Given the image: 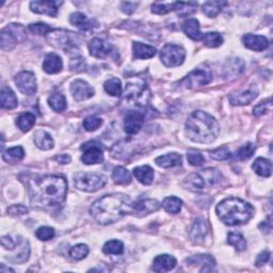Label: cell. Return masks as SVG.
Segmentation results:
<instances>
[{
    "label": "cell",
    "mask_w": 273,
    "mask_h": 273,
    "mask_svg": "<svg viewBox=\"0 0 273 273\" xmlns=\"http://www.w3.org/2000/svg\"><path fill=\"white\" fill-rule=\"evenodd\" d=\"M29 190L33 207L52 208L64 202L68 184L62 176L46 175L32 180Z\"/></svg>",
    "instance_id": "6da1fadb"
},
{
    "label": "cell",
    "mask_w": 273,
    "mask_h": 273,
    "mask_svg": "<svg viewBox=\"0 0 273 273\" xmlns=\"http://www.w3.org/2000/svg\"><path fill=\"white\" fill-rule=\"evenodd\" d=\"M132 204L134 203L126 194L113 193L98 198L91 206L90 212L98 223L108 225L131 213Z\"/></svg>",
    "instance_id": "7a4b0ae2"
},
{
    "label": "cell",
    "mask_w": 273,
    "mask_h": 273,
    "mask_svg": "<svg viewBox=\"0 0 273 273\" xmlns=\"http://www.w3.org/2000/svg\"><path fill=\"white\" fill-rule=\"evenodd\" d=\"M219 132L220 127L216 119L201 110L192 112L186 122V134L196 143H212Z\"/></svg>",
    "instance_id": "3957f363"
},
{
    "label": "cell",
    "mask_w": 273,
    "mask_h": 273,
    "mask_svg": "<svg viewBox=\"0 0 273 273\" xmlns=\"http://www.w3.org/2000/svg\"><path fill=\"white\" fill-rule=\"evenodd\" d=\"M219 219L226 225H241L253 217L254 208L251 204L237 197H228L217 206Z\"/></svg>",
    "instance_id": "277c9868"
},
{
    "label": "cell",
    "mask_w": 273,
    "mask_h": 273,
    "mask_svg": "<svg viewBox=\"0 0 273 273\" xmlns=\"http://www.w3.org/2000/svg\"><path fill=\"white\" fill-rule=\"evenodd\" d=\"M222 179V174L217 169H204L192 173L184 180V187L193 192H205L216 186Z\"/></svg>",
    "instance_id": "5b68a950"
},
{
    "label": "cell",
    "mask_w": 273,
    "mask_h": 273,
    "mask_svg": "<svg viewBox=\"0 0 273 273\" xmlns=\"http://www.w3.org/2000/svg\"><path fill=\"white\" fill-rule=\"evenodd\" d=\"M47 41L51 45L68 52L73 48H77L80 43V39L76 33L62 29L52 30L47 35Z\"/></svg>",
    "instance_id": "8992f818"
},
{
    "label": "cell",
    "mask_w": 273,
    "mask_h": 273,
    "mask_svg": "<svg viewBox=\"0 0 273 273\" xmlns=\"http://www.w3.org/2000/svg\"><path fill=\"white\" fill-rule=\"evenodd\" d=\"M151 98V91L145 82H127L125 91V99L130 105L137 107H145Z\"/></svg>",
    "instance_id": "52a82bcc"
},
{
    "label": "cell",
    "mask_w": 273,
    "mask_h": 273,
    "mask_svg": "<svg viewBox=\"0 0 273 273\" xmlns=\"http://www.w3.org/2000/svg\"><path fill=\"white\" fill-rule=\"evenodd\" d=\"M75 187L81 191L95 192L102 189L107 184L106 176L102 174H94V173H84L79 172L74 177Z\"/></svg>",
    "instance_id": "ba28073f"
},
{
    "label": "cell",
    "mask_w": 273,
    "mask_h": 273,
    "mask_svg": "<svg viewBox=\"0 0 273 273\" xmlns=\"http://www.w3.org/2000/svg\"><path fill=\"white\" fill-rule=\"evenodd\" d=\"M2 49L5 52H9L13 49L16 44L23 42L26 39V30L20 24L8 25L2 30Z\"/></svg>",
    "instance_id": "9c48e42d"
},
{
    "label": "cell",
    "mask_w": 273,
    "mask_h": 273,
    "mask_svg": "<svg viewBox=\"0 0 273 273\" xmlns=\"http://www.w3.org/2000/svg\"><path fill=\"white\" fill-rule=\"evenodd\" d=\"M186 58L185 49L174 44H167L160 52V59L168 68H174L184 63Z\"/></svg>",
    "instance_id": "30bf717a"
},
{
    "label": "cell",
    "mask_w": 273,
    "mask_h": 273,
    "mask_svg": "<svg viewBox=\"0 0 273 273\" xmlns=\"http://www.w3.org/2000/svg\"><path fill=\"white\" fill-rule=\"evenodd\" d=\"M212 79V74L209 69H196L180 81V85L186 89H196L208 85Z\"/></svg>",
    "instance_id": "8fae6325"
},
{
    "label": "cell",
    "mask_w": 273,
    "mask_h": 273,
    "mask_svg": "<svg viewBox=\"0 0 273 273\" xmlns=\"http://www.w3.org/2000/svg\"><path fill=\"white\" fill-rule=\"evenodd\" d=\"M15 85L25 95H32L37 92V79L31 72H21L15 76Z\"/></svg>",
    "instance_id": "7c38bea8"
},
{
    "label": "cell",
    "mask_w": 273,
    "mask_h": 273,
    "mask_svg": "<svg viewBox=\"0 0 273 273\" xmlns=\"http://www.w3.org/2000/svg\"><path fill=\"white\" fill-rule=\"evenodd\" d=\"M81 148L85 151L81 157V160L85 164H97L104 161V153L101 145L95 142H89Z\"/></svg>",
    "instance_id": "4fadbf2b"
},
{
    "label": "cell",
    "mask_w": 273,
    "mask_h": 273,
    "mask_svg": "<svg viewBox=\"0 0 273 273\" xmlns=\"http://www.w3.org/2000/svg\"><path fill=\"white\" fill-rule=\"evenodd\" d=\"M62 2H52V0H41V2H31L30 9L38 14H44L55 18L58 14V9L62 5Z\"/></svg>",
    "instance_id": "5bb4252c"
},
{
    "label": "cell",
    "mask_w": 273,
    "mask_h": 273,
    "mask_svg": "<svg viewBox=\"0 0 273 273\" xmlns=\"http://www.w3.org/2000/svg\"><path fill=\"white\" fill-rule=\"evenodd\" d=\"M71 93L75 101L84 102L94 95V89L85 80L77 79L71 85Z\"/></svg>",
    "instance_id": "9a60e30c"
},
{
    "label": "cell",
    "mask_w": 273,
    "mask_h": 273,
    "mask_svg": "<svg viewBox=\"0 0 273 273\" xmlns=\"http://www.w3.org/2000/svg\"><path fill=\"white\" fill-rule=\"evenodd\" d=\"M144 124V114L140 111H129L124 121V128L128 135H136Z\"/></svg>",
    "instance_id": "2e32d148"
},
{
    "label": "cell",
    "mask_w": 273,
    "mask_h": 273,
    "mask_svg": "<svg viewBox=\"0 0 273 273\" xmlns=\"http://www.w3.org/2000/svg\"><path fill=\"white\" fill-rule=\"evenodd\" d=\"M159 208H160V204L158 201L141 200L138 203L132 204L131 214H134L135 217H138V218H142L157 211Z\"/></svg>",
    "instance_id": "e0dca14e"
},
{
    "label": "cell",
    "mask_w": 273,
    "mask_h": 273,
    "mask_svg": "<svg viewBox=\"0 0 273 273\" xmlns=\"http://www.w3.org/2000/svg\"><path fill=\"white\" fill-rule=\"evenodd\" d=\"M89 51L91 56H93L97 59H104V58L108 57L112 54L113 47L111 44L107 43L106 41L94 38L90 41L89 43Z\"/></svg>",
    "instance_id": "ac0fdd59"
},
{
    "label": "cell",
    "mask_w": 273,
    "mask_h": 273,
    "mask_svg": "<svg viewBox=\"0 0 273 273\" xmlns=\"http://www.w3.org/2000/svg\"><path fill=\"white\" fill-rule=\"evenodd\" d=\"M176 258L174 256H171L168 254L158 255L154 259L153 262V270L155 272H168L175 268L176 266Z\"/></svg>",
    "instance_id": "d6986e66"
},
{
    "label": "cell",
    "mask_w": 273,
    "mask_h": 273,
    "mask_svg": "<svg viewBox=\"0 0 273 273\" xmlns=\"http://www.w3.org/2000/svg\"><path fill=\"white\" fill-rule=\"evenodd\" d=\"M243 45L254 52H262L269 46V42L267 38L262 36L255 35H245L242 37Z\"/></svg>",
    "instance_id": "ffe728a7"
},
{
    "label": "cell",
    "mask_w": 273,
    "mask_h": 273,
    "mask_svg": "<svg viewBox=\"0 0 273 273\" xmlns=\"http://www.w3.org/2000/svg\"><path fill=\"white\" fill-rule=\"evenodd\" d=\"M207 234H208L207 223L202 219H196L191 227V230H190V238H191V240L196 244H200L205 240V237Z\"/></svg>",
    "instance_id": "44dd1931"
},
{
    "label": "cell",
    "mask_w": 273,
    "mask_h": 273,
    "mask_svg": "<svg viewBox=\"0 0 273 273\" xmlns=\"http://www.w3.org/2000/svg\"><path fill=\"white\" fill-rule=\"evenodd\" d=\"M16 247H18V251L13 255H9L8 259L16 263H23L25 261H27L30 256L29 242L27 240H25L24 238H20L18 244H16Z\"/></svg>",
    "instance_id": "7402d4cb"
},
{
    "label": "cell",
    "mask_w": 273,
    "mask_h": 273,
    "mask_svg": "<svg viewBox=\"0 0 273 273\" xmlns=\"http://www.w3.org/2000/svg\"><path fill=\"white\" fill-rule=\"evenodd\" d=\"M186 262L190 266H201L200 272H207V271H212L214 266H216V261L211 257L210 255H195L192 256V257H189L186 259Z\"/></svg>",
    "instance_id": "603a6c76"
},
{
    "label": "cell",
    "mask_w": 273,
    "mask_h": 273,
    "mask_svg": "<svg viewBox=\"0 0 273 273\" xmlns=\"http://www.w3.org/2000/svg\"><path fill=\"white\" fill-rule=\"evenodd\" d=\"M258 96L257 90H246L243 91L241 93H233L228 96L229 102L231 105L234 106H244V105H249L251 102H253L254 99Z\"/></svg>",
    "instance_id": "cb8c5ba5"
},
{
    "label": "cell",
    "mask_w": 273,
    "mask_h": 273,
    "mask_svg": "<svg viewBox=\"0 0 273 273\" xmlns=\"http://www.w3.org/2000/svg\"><path fill=\"white\" fill-rule=\"evenodd\" d=\"M62 59L57 54H48L43 62V70L47 74H57L62 71Z\"/></svg>",
    "instance_id": "d4e9b609"
},
{
    "label": "cell",
    "mask_w": 273,
    "mask_h": 273,
    "mask_svg": "<svg viewBox=\"0 0 273 273\" xmlns=\"http://www.w3.org/2000/svg\"><path fill=\"white\" fill-rule=\"evenodd\" d=\"M155 162L157 165H159L160 168L169 169V168L178 167V165H181L183 158H181V156L177 153H170L167 155L159 156L158 158H156Z\"/></svg>",
    "instance_id": "484cf974"
},
{
    "label": "cell",
    "mask_w": 273,
    "mask_h": 273,
    "mask_svg": "<svg viewBox=\"0 0 273 273\" xmlns=\"http://www.w3.org/2000/svg\"><path fill=\"white\" fill-rule=\"evenodd\" d=\"M0 101H2V107L4 109L11 110L18 107L19 101L18 97L14 94L11 88L4 86L2 88V94H0Z\"/></svg>",
    "instance_id": "4316f807"
},
{
    "label": "cell",
    "mask_w": 273,
    "mask_h": 273,
    "mask_svg": "<svg viewBox=\"0 0 273 273\" xmlns=\"http://www.w3.org/2000/svg\"><path fill=\"white\" fill-rule=\"evenodd\" d=\"M183 30L186 36L193 41L203 40V35L200 30V23L195 19H189L183 24Z\"/></svg>",
    "instance_id": "83f0119b"
},
{
    "label": "cell",
    "mask_w": 273,
    "mask_h": 273,
    "mask_svg": "<svg viewBox=\"0 0 273 273\" xmlns=\"http://www.w3.org/2000/svg\"><path fill=\"white\" fill-rule=\"evenodd\" d=\"M132 53L135 59H150L156 55V49L153 46L135 42L132 44Z\"/></svg>",
    "instance_id": "f1b7e54d"
},
{
    "label": "cell",
    "mask_w": 273,
    "mask_h": 273,
    "mask_svg": "<svg viewBox=\"0 0 273 273\" xmlns=\"http://www.w3.org/2000/svg\"><path fill=\"white\" fill-rule=\"evenodd\" d=\"M35 144L40 150L43 151H49L54 147V139L52 136L48 134V132L44 130H38L35 134Z\"/></svg>",
    "instance_id": "f546056e"
},
{
    "label": "cell",
    "mask_w": 273,
    "mask_h": 273,
    "mask_svg": "<svg viewBox=\"0 0 273 273\" xmlns=\"http://www.w3.org/2000/svg\"><path fill=\"white\" fill-rule=\"evenodd\" d=\"M70 22L72 25L82 31H89L94 28V21H90L85 14L80 12L73 13L70 18Z\"/></svg>",
    "instance_id": "4dcf8cb0"
},
{
    "label": "cell",
    "mask_w": 273,
    "mask_h": 273,
    "mask_svg": "<svg viewBox=\"0 0 273 273\" xmlns=\"http://www.w3.org/2000/svg\"><path fill=\"white\" fill-rule=\"evenodd\" d=\"M134 175L143 185H151L154 179V170L150 165H142L134 170Z\"/></svg>",
    "instance_id": "1f68e13d"
},
{
    "label": "cell",
    "mask_w": 273,
    "mask_h": 273,
    "mask_svg": "<svg viewBox=\"0 0 273 273\" xmlns=\"http://www.w3.org/2000/svg\"><path fill=\"white\" fill-rule=\"evenodd\" d=\"M256 174L261 177H269L272 173V163L270 160L264 158H257L252 165Z\"/></svg>",
    "instance_id": "d6a6232c"
},
{
    "label": "cell",
    "mask_w": 273,
    "mask_h": 273,
    "mask_svg": "<svg viewBox=\"0 0 273 273\" xmlns=\"http://www.w3.org/2000/svg\"><path fill=\"white\" fill-rule=\"evenodd\" d=\"M25 156L24 148L22 146H15L12 148H9L3 154V158L8 163H16L21 161Z\"/></svg>",
    "instance_id": "836d02e7"
},
{
    "label": "cell",
    "mask_w": 273,
    "mask_h": 273,
    "mask_svg": "<svg viewBox=\"0 0 273 273\" xmlns=\"http://www.w3.org/2000/svg\"><path fill=\"white\" fill-rule=\"evenodd\" d=\"M226 5V2H207L203 5V12L210 19L216 18Z\"/></svg>",
    "instance_id": "e575fe53"
},
{
    "label": "cell",
    "mask_w": 273,
    "mask_h": 273,
    "mask_svg": "<svg viewBox=\"0 0 273 273\" xmlns=\"http://www.w3.org/2000/svg\"><path fill=\"white\" fill-rule=\"evenodd\" d=\"M35 124H36V117L35 114H32L30 112L21 114L18 118V120H16V125H18L19 128L24 132H28L33 127Z\"/></svg>",
    "instance_id": "d590c367"
},
{
    "label": "cell",
    "mask_w": 273,
    "mask_h": 273,
    "mask_svg": "<svg viewBox=\"0 0 273 273\" xmlns=\"http://www.w3.org/2000/svg\"><path fill=\"white\" fill-rule=\"evenodd\" d=\"M112 178L115 184L118 185H128L131 183L130 173L124 167H117L112 173Z\"/></svg>",
    "instance_id": "8d00e7d4"
},
{
    "label": "cell",
    "mask_w": 273,
    "mask_h": 273,
    "mask_svg": "<svg viewBox=\"0 0 273 273\" xmlns=\"http://www.w3.org/2000/svg\"><path fill=\"white\" fill-rule=\"evenodd\" d=\"M48 104L51 108L56 112H62L66 109V99L63 94L54 93L48 98Z\"/></svg>",
    "instance_id": "74e56055"
},
{
    "label": "cell",
    "mask_w": 273,
    "mask_h": 273,
    "mask_svg": "<svg viewBox=\"0 0 273 273\" xmlns=\"http://www.w3.org/2000/svg\"><path fill=\"white\" fill-rule=\"evenodd\" d=\"M181 206H183V202L179 200L178 197L175 196H169L165 197L162 202V207L170 213L176 214L180 211Z\"/></svg>",
    "instance_id": "f35d334b"
},
{
    "label": "cell",
    "mask_w": 273,
    "mask_h": 273,
    "mask_svg": "<svg viewBox=\"0 0 273 273\" xmlns=\"http://www.w3.org/2000/svg\"><path fill=\"white\" fill-rule=\"evenodd\" d=\"M104 89L111 96H121L122 94V82L119 78H110L105 82Z\"/></svg>",
    "instance_id": "ab89813d"
},
{
    "label": "cell",
    "mask_w": 273,
    "mask_h": 273,
    "mask_svg": "<svg viewBox=\"0 0 273 273\" xmlns=\"http://www.w3.org/2000/svg\"><path fill=\"white\" fill-rule=\"evenodd\" d=\"M227 242L233 245L238 252H242L246 249V241L242 235L238 233H228Z\"/></svg>",
    "instance_id": "60d3db41"
},
{
    "label": "cell",
    "mask_w": 273,
    "mask_h": 273,
    "mask_svg": "<svg viewBox=\"0 0 273 273\" xmlns=\"http://www.w3.org/2000/svg\"><path fill=\"white\" fill-rule=\"evenodd\" d=\"M103 252L108 255H120L124 252V244L120 240L107 241L103 247Z\"/></svg>",
    "instance_id": "b9f144b4"
},
{
    "label": "cell",
    "mask_w": 273,
    "mask_h": 273,
    "mask_svg": "<svg viewBox=\"0 0 273 273\" xmlns=\"http://www.w3.org/2000/svg\"><path fill=\"white\" fill-rule=\"evenodd\" d=\"M203 41L204 44L210 48H216L223 44V38L218 32L206 33L205 36H203Z\"/></svg>",
    "instance_id": "7bdbcfd3"
},
{
    "label": "cell",
    "mask_w": 273,
    "mask_h": 273,
    "mask_svg": "<svg viewBox=\"0 0 273 273\" xmlns=\"http://www.w3.org/2000/svg\"><path fill=\"white\" fill-rule=\"evenodd\" d=\"M88 254H89V247L87 244H84V243L74 245L70 251L71 258H73L74 260L84 259L87 257Z\"/></svg>",
    "instance_id": "ee69618b"
},
{
    "label": "cell",
    "mask_w": 273,
    "mask_h": 273,
    "mask_svg": "<svg viewBox=\"0 0 273 273\" xmlns=\"http://www.w3.org/2000/svg\"><path fill=\"white\" fill-rule=\"evenodd\" d=\"M197 8V4L190 2V3H183V2H177L176 3V10L180 16H187L191 14L195 11Z\"/></svg>",
    "instance_id": "f6af8a7d"
},
{
    "label": "cell",
    "mask_w": 273,
    "mask_h": 273,
    "mask_svg": "<svg viewBox=\"0 0 273 273\" xmlns=\"http://www.w3.org/2000/svg\"><path fill=\"white\" fill-rule=\"evenodd\" d=\"M176 10V3H169V4H154L152 6V12L158 15L167 14L171 11Z\"/></svg>",
    "instance_id": "bcb514c9"
},
{
    "label": "cell",
    "mask_w": 273,
    "mask_h": 273,
    "mask_svg": "<svg viewBox=\"0 0 273 273\" xmlns=\"http://www.w3.org/2000/svg\"><path fill=\"white\" fill-rule=\"evenodd\" d=\"M254 151H255V146L252 143H247L241 147H239L236 156H237L238 159L246 160V159L251 158V157L253 156Z\"/></svg>",
    "instance_id": "7dc6e473"
},
{
    "label": "cell",
    "mask_w": 273,
    "mask_h": 273,
    "mask_svg": "<svg viewBox=\"0 0 273 273\" xmlns=\"http://www.w3.org/2000/svg\"><path fill=\"white\" fill-rule=\"evenodd\" d=\"M103 124V120L101 118H97L95 115H90L84 120V127L88 131H94L101 127Z\"/></svg>",
    "instance_id": "c3c4849f"
},
{
    "label": "cell",
    "mask_w": 273,
    "mask_h": 273,
    "mask_svg": "<svg viewBox=\"0 0 273 273\" xmlns=\"http://www.w3.org/2000/svg\"><path fill=\"white\" fill-rule=\"evenodd\" d=\"M28 28L32 33H35V35H37V36H45V35H48V33L52 31V28L49 27L48 25L43 24V23L30 24Z\"/></svg>",
    "instance_id": "681fc988"
},
{
    "label": "cell",
    "mask_w": 273,
    "mask_h": 273,
    "mask_svg": "<svg viewBox=\"0 0 273 273\" xmlns=\"http://www.w3.org/2000/svg\"><path fill=\"white\" fill-rule=\"evenodd\" d=\"M37 237L40 239V240L42 241H47L51 240L55 237V229L53 227L49 226H42L38 228V230L36 231Z\"/></svg>",
    "instance_id": "f907efd6"
},
{
    "label": "cell",
    "mask_w": 273,
    "mask_h": 273,
    "mask_svg": "<svg viewBox=\"0 0 273 273\" xmlns=\"http://www.w3.org/2000/svg\"><path fill=\"white\" fill-rule=\"evenodd\" d=\"M211 158L214 159V160H219V161H222V160H226L228 159L229 157L231 156V153L229 152V150L227 148V146H221L219 148H217L216 151L211 152Z\"/></svg>",
    "instance_id": "816d5d0a"
},
{
    "label": "cell",
    "mask_w": 273,
    "mask_h": 273,
    "mask_svg": "<svg viewBox=\"0 0 273 273\" xmlns=\"http://www.w3.org/2000/svg\"><path fill=\"white\" fill-rule=\"evenodd\" d=\"M187 159L189 163L193 165V167H201L205 161L204 156L197 152H189L187 154Z\"/></svg>",
    "instance_id": "f5cc1de1"
},
{
    "label": "cell",
    "mask_w": 273,
    "mask_h": 273,
    "mask_svg": "<svg viewBox=\"0 0 273 273\" xmlns=\"http://www.w3.org/2000/svg\"><path fill=\"white\" fill-rule=\"evenodd\" d=\"M271 109V99H267L266 102H261L254 108L253 114L255 117H261L264 113H267Z\"/></svg>",
    "instance_id": "db71d44e"
},
{
    "label": "cell",
    "mask_w": 273,
    "mask_h": 273,
    "mask_svg": "<svg viewBox=\"0 0 273 273\" xmlns=\"http://www.w3.org/2000/svg\"><path fill=\"white\" fill-rule=\"evenodd\" d=\"M8 213H10L11 216H23V214L28 213V208L26 206L18 204V205H12L8 208Z\"/></svg>",
    "instance_id": "11a10c76"
},
{
    "label": "cell",
    "mask_w": 273,
    "mask_h": 273,
    "mask_svg": "<svg viewBox=\"0 0 273 273\" xmlns=\"http://www.w3.org/2000/svg\"><path fill=\"white\" fill-rule=\"evenodd\" d=\"M270 252L269 251H262L260 254H258L257 257H256V260H255V264L257 267H261L263 266L264 263L268 262L269 259H270Z\"/></svg>",
    "instance_id": "9f6ffc18"
},
{
    "label": "cell",
    "mask_w": 273,
    "mask_h": 273,
    "mask_svg": "<svg viewBox=\"0 0 273 273\" xmlns=\"http://www.w3.org/2000/svg\"><path fill=\"white\" fill-rule=\"evenodd\" d=\"M85 61L82 58H76V59H72V62H71V70L72 71H77V72H81L84 71L85 69Z\"/></svg>",
    "instance_id": "6f0895ef"
},
{
    "label": "cell",
    "mask_w": 273,
    "mask_h": 273,
    "mask_svg": "<svg viewBox=\"0 0 273 273\" xmlns=\"http://www.w3.org/2000/svg\"><path fill=\"white\" fill-rule=\"evenodd\" d=\"M16 244H18V242H15L10 236H4L2 238V245L6 250H14Z\"/></svg>",
    "instance_id": "680465c9"
},
{
    "label": "cell",
    "mask_w": 273,
    "mask_h": 273,
    "mask_svg": "<svg viewBox=\"0 0 273 273\" xmlns=\"http://www.w3.org/2000/svg\"><path fill=\"white\" fill-rule=\"evenodd\" d=\"M137 6H138L137 3H129V2L122 3V10L126 14H131V13H134L135 10L137 9Z\"/></svg>",
    "instance_id": "91938a15"
},
{
    "label": "cell",
    "mask_w": 273,
    "mask_h": 273,
    "mask_svg": "<svg viewBox=\"0 0 273 273\" xmlns=\"http://www.w3.org/2000/svg\"><path fill=\"white\" fill-rule=\"evenodd\" d=\"M55 159H56L58 162H59V163H61V164H66V163H70V161H71V157H70L69 155L63 154V155L57 156Z\"/></svg>",
    "instance_id": "94428289"
},
{
    "label": "cell",
    "mask_w": 273,
    "mask_h": 273,
    "mask_svg": "<svg viewBox=\"0 0 273 273\" xmlns=\"http://www.w3.org/2000/svg\"><path fill=\"white\" fill-rule=\"evenodd\" d=\"M259 228L262 231H266V233H269L271 230V217L268 218V221H263L261 224L259 225Z\"/></svg>",
    "instance_id": "6125c7cd"
},
{
    "label": "cell",
    "mask_w": 273,
    "mask_h": 273,
    "mask_svg": "<svg viewBox=\"0 0 273 273\" xmlns=\"http://www.w3.org/2000/svg\"><path fill=\"white\" fill-rule=\"evenodd\" d=\"M0 271H2V272H5V271H8V272H9V271H13V272H14V270H12L11 268H6V267H5V264H2V269H0Z\"/></svg>",
    "instance_id": "be15d7a7"
}]
</instances>
